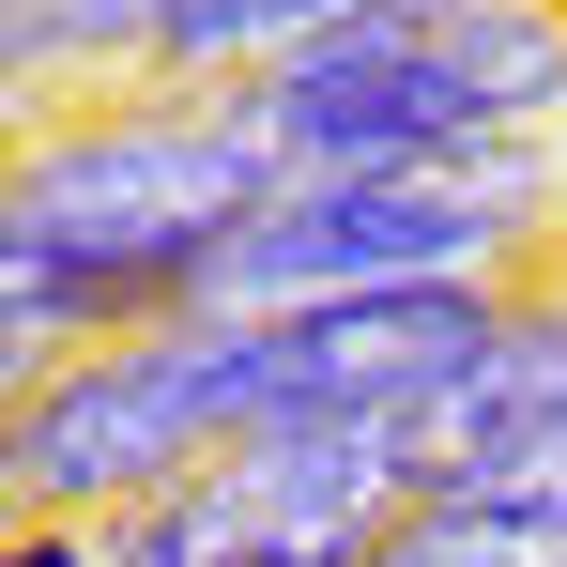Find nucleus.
I'll use <instances>...</instances> for the list:
<instances>
[{
	"label": "nucleus",
	"instance_id": "nucleus-1",
	"mask_svg": "<svg viewBox=\"0 0 567 567\" xmlns=\"http://www.w3.org/2000/svg\"><path fill=\"white\" fill-rule=\"evenodd\" d=\"M277 185L291 169H277V138L246 123V93H169V78L78 93L62 123H31L0 154V291L62 307L78 338L215 307L230 230Z\"/></svg>",
	"mask_w": 567,
	"mask_h": 567
},
{
	"label": "nucleus",
	"instance_id": "nucleus-9",
	"mask_svg": "<svg viewBox=\"0 0 567 567\" xmlns=\"http://www.w3.org/2000/svg\"><path fill=\"white\" fill-rule=\"evenodd\" d=\"M62 353H78V322H62V307H16V291H0V399H16L31 369H62Z\"/></svg>",
	"mask_w": 567,
	"mask_h": 567
},
{
	"label": "nucleus",
	"instance_id": "nucleus-7",
	"mask_svg": "<svg viewBox=\"0 0 567 567\" xmlns=\"http://www.w3.org/2000/svg\"><path fill=\"white\" fill-rule=\"evenodd\" d=\"M338 16H369V0H154V31H138V78H169V93H246L261 62L322 47Z\"/></svg>",
	"mask_w": 567,
	"mask_h": 567
},
{
	"label": "nucleus",
	"instance_id": "nucleus-6",
	"mask_svg": "<svg viewBox=\"0 0 567 567\" xmlns=\"http://www.w3.org/2000/svg\"><path fill=\"white\" fill-rule=\"evenodd\" d=\"M369 567H567V475H430L399 491Z\"/></svg>",
	"mask_w": 567,
	"mask_h": 567
},
{
	"label": "nucleus",
	"instance_id": "nucleus-3",
	"mask_svg": "<svg viewBox=\"0 0 567 567\" xmlns=\"http://www.w3.org/2000/svg\"><path fill=\"white\" fill-rule=\"evenodd\" d=\"M246 430V307H169V322H107L62 369L0 399V506L31 522H107L138 491H169Z\"/></svg>",
	"mask_w": 567,
	"mask_h": 567
},
{
	"label": "nucleus",
	"instance_id": "nucleus-2",
	"mask_svg": "<svg viewBox=\"0 0 567 567\" xmlns=\"http://www.w3.org/2000/svg\"><path fill=\"white\" fill-rule=\"evenodd\" d=\"M277 169H414L461 138L567 123V0H369L246 78Z\"/></svg>",
	"mask_w": 567,
	"mask_h": 567
},
{
	"label": "nucleus",
	"instance_id": "nucleus-5",
	"mask_svg": "<svg viewBox=\"0 0 567 567\" xmlns=\"http://www.w3.org/2000/svg\"><path fill=\"white\" fill-rule=\"evenodd\" d=\"M399 461L430 475H567V261L506 291V322L445 383L399 399Z\"/></svg>",
	"mask_w": 567,
	"mask_h": 567
},
{
	"label": "nucleus",
	"instance_id": "nucleus-4",
	"mask_svg": "<svg viewBox=\"0 0 567 567\" xmlns=\"http://www.w3.org/2000/svg\"><path fill=\"white\" fill-rule=\"evenodd\" d=\"M522 277H353V291H291L246 307V430L291 414H399L414 383H445L506 322Z\"/></svg>",
	"mask_w": 567,
	"mask_h": 567
},
{
	"label": "nucleus",
	"instance_id": "nucleus-8",
	"mask_svg": "<svg viewBox=\"0 0 567 567\" xmlns=\"http://www.w3.org/2000/svg\"><path fill=\"white\" fill-rule=\"evenodd\" d=\"M0 567H107V522H31V506H0Z\"/></svg>",
	"mask_w": 567,
	"mask_h": 567
}]
</instances>
